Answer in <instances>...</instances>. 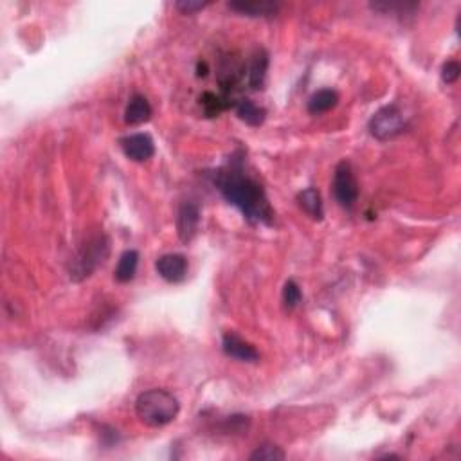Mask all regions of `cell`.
Here are the masks:
<instances>
[{
    "mask_svg": "<svg viewBox=\"0 0 461 461\" xmlns=\"http://www.w3.org/2000/svg\"><path fill=\"white\" fill-rule=\"evenodd\" d=\"M218 190L229 204L237 206L245 218L258 224H271L274 218L271 204L263 187L254 179L244 173L242 162H231L227 168L220 170L217 175Z\"/></svg>",
    "mask_w": 461,
    "mask_h": 461,
    "instance_id": "1",
    "label": "cell"
},
{
    "mask_svg": "<svg viewBox=\"0 0 461 461\" xmlns=\"http://www.w3.org/2000/svg\"><path fill=\"white\" fill-rule=\"evenodd\" d=\"M180 404L166 389H148L135 400V415L145 425L164 427L179 416Z\"/></svg>",
    "mask_w": 461,
    "mask_h": 461,
    "instance_id": "2",
    "label": "cell"
},
{
    "mask_svg": "<svg viewBox=\"0 0 461 461\" xmlns=\"http://www.w3.org/2000/svg\"><path fill=\"white\" fill-rule=\"evenodd\" d=\"M108 251H110V242L105 234H98V237L90 238L80 249L73 265H71V279L81 281V279L88 278L107 259Z\"/></svg>",
    "mask_w": 461,
    "mask_h": 461,
    "instance_id": "3",
    "label": "cell"
},
{
    "mask_svg": "<svg viewBox=\"0 0 461 461\" xmlns=\"http://www.w3.org/2000/svg\"><path fill=\"white\" fill-rule=\"evenodd\" d=\"M368 128H370L371 135L377 138L378 141H389V139L400 135L408 128V119L397 105H388V107H382L380 110L375 112Z\"/></svg>",
    "mask_w": 461,
    "mask_h": 461,
    "instance_id": "4",
    "label": "cell"
},
{
    "mask_svg": "<svg viewBox=\"0 0 461 461\" xmlns=\"http://www.w3.org/2000/svg\"><path fill=\"white\" fill-rule=\"evenodd\" d=\"M333 197L344 209H351L358 199V182L351 170V164L343 160L337 164L333 173Z\"/></svg>",
    "mask_w": 461,
    "mask_h": 461,
    "instance_id": "5",
    "label": "cell"
},
{
    "mask_svg": "<svg viewBox=\"0 0 461 461\" xmlns=\"http://www.w3.org/2000/svg\"><path fill=\"white\" fill-rule=\"evenodd\" d=\"M200 224V209L197 204L193 202H184L182 206L179 207V213H177V233H179V238L182 242H191L193 237L199 231Z\"/></svg>",
    "mask_w": 461,
    "mask_h": 461,
    "instance_id": "6",
    "label": "cell"
},
{
    "mask_svg": "<svg viewBox=\"0 0 461 461\" xmlns=\"http://www.w3.org/2000/svg\"><path fill=\"white\" fill-rule=\"evenodd\" d=\"M222 350L227 357L237 358L240 362H256L259 358L258 350L252 346L251 343H247L245 339H242L240 336L233 332H227L222 339Z\"/></svg>",
    "mask_w": 461,
    "mask_h": 461,
    "instance_id": "7",
    "label": "cell"
},
{
    "mask_svg": "<svg viewBox=\"0 0 461 461\" xmlns=\"http://www.w3.org/2000/svg\"><path fill=\"white\" fill-rule=\"evenodd\" d=\"M155 269L166 281L180 283L187 276V259L182 254H164L155 261Z\"/></svg>",
    "mask_w": 461,
    "mask_h": 461,
    "instance_id": "8",
    "label": "cell"
},
{
    "mask_svg": "<svg viewBox=\"0 0 461 461\" xmlns=\"http://www.w3.org/2000/svg\"><path fill=\"white\" fill-rule=\"evenodd\" d=\"M121 148L125 155L128 159L135 160V162L148 160L155 153V145H153V139L148 134H134L121 139Z\"/></svg>",
    "mask_w": 461,
    "mask_h": 461,
    "instance_id": "9",
    "label": "cell"
},
{
    "mask_svg": "<svg viewBox=\"0 0 461 461\" xmlns=\"http://www.w3.org/2000/svg\"><path fill=\"white\" fill-rule=\"evenodd\" d=\"M229 9L245 16H274L279 11V4L271 0H238L229 2Z\"/></svg>",
    "mask_w": 461,
    "mask_h": 461,
    "instance_id": "10",
    "label": "cell"
},
{
    "mask_svg": "<svg viewBox=\"0 0 461 461\" xmlns=\"http://www.w3.org/2000/svg\"><path fill=\"white\" fill-rule=\"evenodd\" d=\"M152 118V107L145 95L135 94L130 98L128 105L125 108V121L128 125H141Z\"/></svg>",
    "mask_w": 461,
    "mask_h": 461,
    "instance_id": "11",
    "label": "cell"
},
{
    "mask_svg": "<svg viewBox=\"0 0 461 461\" xmlns=\"http://www.w3.org/2000/svg\"><path fill=\"white\" fill-rule=\"evenodd\" d=\"M337 103H339V94L332 88H323V90H317L316 94H312V98L309 100V112L312 115L326 114L332 108H336Z\"/></svg>",
    "mask_w": 461,
    "mask_h": 461,
    "instance_id": "12",
    "label": "cell"
},
{
    "mask_svg": "<svg viewBox=\"0 0 461 461\" xmlns=\"http://www.w3.org/2000/svg\"><path fill=\"white\" fill-rule=\"evenodd\" d=\"M269 69V56L263 49H259L258 53L252 56L251 67H249V87L259 90L265 85V78H267Z\"/></svg>",
    "mask_w": 461,
    "mask_h": 461,
    "instance_id": "13",
    "label": "cell"
},
{
    "mask_svg": "<svg viewBox=\"0 0 461 461\" xmlns=\"http://www.w3.org/2000/svg\"><path fill=\"white\" fill-rule=\"evenodd\" d=\"M298 204L306 214H310L316 220H321L324 217V207H323V199H321V193L316 190V187H306L301 193L298 195Z\"/></svg>",
    "mask_w": 461,
    "mask_h": 461,
    "instance_id": "14",
    "label": "cell"
},
{
    "mask_svg": "<svg viewBox=\"0 0 461 461\" xmlns=\"http://www.w3.org/2000/svg\"><path fill=\"white\" fill-rule=\"evenodd\" d=\"M139 265V252L138 251H125L119 258L118 267H115V279L119 283H128L134 279Z\"/></svg>",
    "mask_w": 461,
    "mask_h": 461,
    "instance_id": "15",
    "label": "cell"
},
{
    "mask_svg": "<svg viewBox=\"0 0 461 461\" xmlns=\"http://www.w3.org/2000/svg\"><path fill=\"white\" fill-rule=\"evenodd\" d=\"M237 115L244 123H247L249 126H259L263 125L265 118H267V110L261 107H258L256 103H252L251 100H240L237 105Z\"/></svg>",
    "mask_w": 461,
    "mask_h": 461,
    "instance_id": "16",
    "label": "cell"
},
{
    "mask_svg": "<svg viewBox=\"0 0 461 461\" xmlns=\"http://www.w3.org/2000/svg\"><path fill=\"white\" fill-rule=\"evenodd\" d=\"M301 299L303 294L299 285L294 281V279H289V281L285 283V286H283V303H285V306L289 310H294L301 303Z\"/></svg>",
    "mask_w": 461,
    "mask_h": 461,
    "instance_id": "17",
    "label": "cell"
},
{
    "mask_svg": "<svg viewBox=\"0 0 461 461\" xmlns=\"http://www.w3.org/2000/svg\"><path fill=\"white\" fill-rule=\"evenodd\" d=\"M371 8L377 9V11H384V13H411L418 8L416 2H375L371 4Z\"/></svg>",
    "mask_w": 461,
    "mask_h": 461,
    "instance_id": "18",
    "label": "cell"
},
{
    "mask_svg": "<svg viewBox=\"0 0 461 461\" xmlns=\"http://www.w3.org/2000/svg\"><path fill=\"white\" fill-rule=\"evenodd\" d=\"M200 105H202L204 110H206V114L209 115V118H214V115H218L225 108L224 100L218 98L217 94H213V92H206V94L200 98Z\"/></svg>",
    "mask_w": 461,
    "mask_h": 461,
    "instance_id": "19",
    "label": "cell"
},
{
    "mask_svg": "<svg viewBox=\"0 0 461 461\" xmlns=\"http://www.w3.org/2000/svg\"><path fill=\"white\" fill-rule=\"evenodd\" d=\"M251 460H267V461H276V460H285V452H283L279 447L271 445H261L251 454Z\"/></svg>",
    "mask_w": 461,
    "mask_h": 461,
    "instance_id": "20",
    "label": "cell"
},
{
    "mask_svg": "<svg viewBox=\"0 0 461 461\" xmlns=\"http://www.w3.org/2000/svg\"><path fill=\"white\" fill-rule=\"evenodd\" d=\"M460 73H461L460 63H457L456 60H450L442 67V80L445 81L447 85H452L456 83L457 78H460Z\"/></svg>",
    "mask_w": 461,
    "mask_h": 461,
    "instance_id": "21",
    "label": "cell"
},
{
    "mask_svg": "<svg viewBox=\"0 0 461 461\" xmlns=\"http://www.w3.org/2000/svg\"><path fill=\"white\" fill-rule=\"evenodd\" d=\"M211 2H200V0H180V2H177L175 8L179 9L180 13H184V15H191V13H197V11H202L204 8H207Z\"/></svg>",
    "mask_w": 461,
    "mask_h": 461,
    "instance_id": "22",
    "label": "cell"
}]
</instances>
